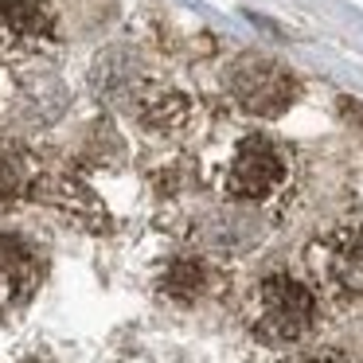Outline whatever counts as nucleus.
<instances>
[{
	"instance_id": "1",
	"label": "nucleus",
	"mask_w": 363,
	"mask_h": 363,
	"mask_svg": "<svg viewBox=\"0 0 363 363\" xmlns=\"http://www.w3.org/2000/svg\"><path fill=\"white\" fill-rule=\"evenodd\" d=\"M316 293L293 274H266L246 297V328L262 344H301L316 328Z\"/></svg>"
},
{
	"instance_id": "2",
	"label": "nucleus",
	"mask_w": 363,
	"mask_h": 363,
	"mask_svg": "<svg viewBox=\"0 0 363 363\" xmlns=\"http://www.w3.org/2000/svg\"><path fill=\"white\" fill-rule=\"evenodd\" d=\"M223 86L235 98V106L250 118H281V113L293 110V102L301 98V82L297 74L285 63L269 55H258V51H246V55H235L223 71Z\"/></svg>"
},
{
	"instance_id": "3",
	"label": "nucleus",
	"mask_w": 363,
	"mask_h": 363,
	"mask_svg": "<svg viewBox=\"0 0 363 363\" xmlns=\"http://www.w3.org/2000/svg\"><path fill=\"white\" fill-rule=\"evenodd\" d=\"M289 184V157L281 152V145L269 141L266 133H246L235 145L227 168L219 176V191L235 203L266 207Z\"/></svg>"
},
{
	"instance_id": "4",
	"label": "nucleus",
	"mask_w": 363,
	"mask_h": 363,
	"mask_svg": "<svg viewBox=\"0 0 363 363\" xmlns=\"http://www.w3.org/2000/svg\"><path fill=\"white\" fill-rule=\"evenodd\" d=\"M59 43V24L48 0H0V59L32 63L51 55Z\"/></svg>"
},
{
	"instance_id": "5",
	"label": "nucleus",
	"mask_w": 363,
	"mask_h": 363,
	"mask_svg": "<svg viewBox=\"0 0 363 363\" xmlns=\"http://www.w3.org/2000/svg\"><path fill=\"white\" fill-rule=\"evenodd\" d=\"M48 274L43 250L24 235H0V313H24Z\"/></svg>"
},
{
	"instance_id": "6",
	"label": "nucleus",
	"mask_w": 363,
	"mask_h": 363,
	"mask_svg": "<svg viewBox=\"0 0 363 363\" xmlns=\"http://www.w3.org/2000/svg\"><path fill=\"white\" fill-rule=\"evenodd\" d=\"M223 289V274L207 254H172L152 274V293L172 308H196Z\"/></svg>"
},
{
	"instance_id": "7",
	"label": "nucleus",
	"mask_w": 363,
	"mask_h": 363,
	"mask_svg": "<svg viewBox=\"0 0 363 363\" xmlns=\"http://www.w3.org/2000/svg\"><path fill=\"white\" fill-rule=\"evenodd\" d=\"M129 110H133L137 125L145 133H157V137H180L191 129L196 121V106L184 90L164 86V82H152L145 79L141 86L129 94Z\"/></svg>"
},
{
	"instance_id": "8",
	"label": "nucleus",
	"mask_w": 363,
	"mask_h": 363,
	"mask_svg": "<svg viewBox=\"0 0 363 363\" xmlns=\"http://www.w3.org/2000/svg\"><path fill=\"white\" fill-rule=\"evenodd\" d=\"M320 277L328 293L347 301L363 297V223L340 227L320 246Z\"/></svg>"
},
{
	"instance_id": "9",
	"label": "nucleus",
	"mask_w": 363,
	"mask_h": 363,
	"mask_svg": "<svg viewBox=\"0 0 363 363\" xmlns=\"http://www.w3.org/2000/svg\"><path fill=\"white\" fill-rule=\"evenodd\" d=\"M43 164L16 141L0 145V207H16L40 191Z\"/></svg>"
},
{
	"instance_id": "10",
	"label": "nucleus",
	"mask_w": 363,
	"mask_h": 363,
	"mask_svg": "<svg viewBox=\"0 0 363 363\" xmlns=\"http://www.w3.org/2000/svg\"><path fill=\"white\" fill-rule=\"evenodd\" d=\"M340 110H344V121L355 129H363V106L355 98H340Z\"/></svg>"
},
{
	"instance_id": "11",
	"label": "nucleus",
	"mask_w": 363,
	"mask_h": 363,
	"mask_svg": "<svg viewBox=\"0 0 363 363\" xmlns=\"http://www.w3.org/2000/svg\"><path fill=\"white\" fill-rule=\"evenodd\" d=\"M297 363H352V359L340 352H320V355H308V359H297Z\"/></svg>"
}]
</instances>
